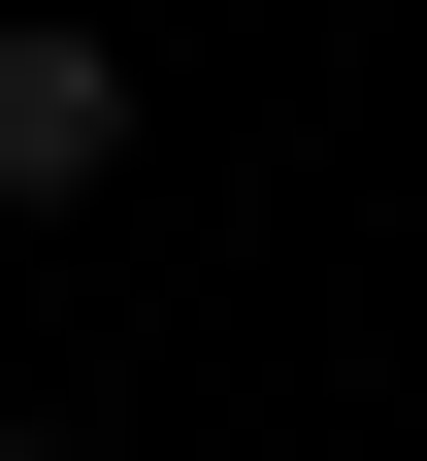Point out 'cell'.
Masks as SVG:
<instances>
[{"instance_id":"obj_1","label":"cell","mask_w":427,"mask_h":461,"mask_svg":"<svg viewBox=\"0 0 427 461\" xmlns=\"http://www.w3.org/2000/svg\"><path fill=\"white\" fill-rule=\"evenodd\" d=\"M99 165H132V33L99 0H0V230H67Z\"/></svg>"},{"instance_id":"obj_2","label":"cell","mask_w":427,"mask_h":461,"mask_svg":"<svg viewBox=\"0 0 427 461\" xmlns=\"http://www.w3.org/2000/svg\"><path fill=\"white\" fill-rule=\"evenodd\" d=\"M0 461H99V429H33V395H0Z\"/></svg>"}]
</instances>
